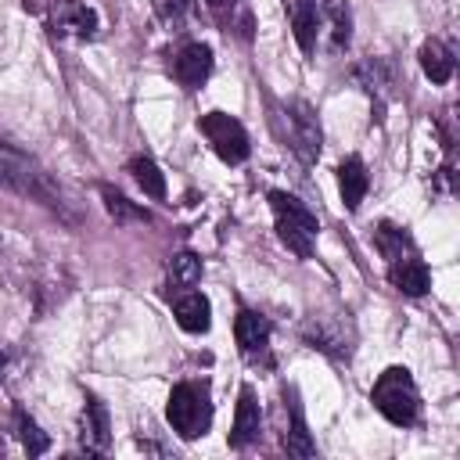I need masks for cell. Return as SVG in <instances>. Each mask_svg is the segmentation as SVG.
Returning a JSON list of instances; mask_svg holds the SVG:
<instances>
[{
    "label": "cell",
    "instance_id": "8992f818",
    "mask_svg": "<svg viewBox=\"0 0 460 460\" xmlns=\"http://www.w3.org/2000/svg\"><path fill=\"white\" fill-rule=\"evenodd\" d=\"M172 75L183 90H201L212 75V47L208 43H183L172 58Z\"/></svg>",
    "mask_w": 460,
    "mask_h": 460
},
{
    "label": "cell",
    "instance_id": "7402d4cb",
    "mask_svg": "<svg viewBox=\"0 0 460 460\" xmlns=\"http://www.w3.org/2000/svg\"><path fill=\"white\" fill-rule=\"evenodd\" d=\"M201 280V259L194 252H176L169 259V288L172 291H187Z\"/></svg>",
    "mask_w": 460,
    "mask_h": 460
},
{
    "label": "cell",
    "instance_id": "6da1fadb",
    "mask_svg": "<svg viewBox=\"0 0 460 460\" xmlns=\"http://www.w3.org/2000/svg\"><path fill=\"white\" fill-rule=\"evenodd\" d=\"M370 402L377 406V413H381L385 420H392V424H399V428H410V424H417V417H420V392H417V385H413V377H410L406 367H388V370L374 381Z\"/></svg>",
    "mask_w": 460,
    "mask_h": 460
},
{
    "label": "cell",
    "instance_id": "44dd1931",
    "mask_svg": "<svg viewBox=\"0 0 460 460\" xmlns=\"http://www.w3.org/2000/svg\"><path fill=\"white\" fill-rule=\"evenodd\" d=\"M126 169L133 172V180L140 183V190H144L147 198H155V201H162V198H165V176H162V169H158L147 155L129 158V165H126Z\"/></svg>",
    "mask_w": 460,
    "mask_h": 460
},
{
    "label": "cell",
    "instance_id": "277c9868",
    "mask_svg": "<svg viewBox=\"0 0 460 460\" xmlns=\"http://www.w3.org/2000/svg\"><path fill=\"white\" fill-rule=\"evenodd\" d=\"M198 129L205 133V140L212 144V151L226 162V165H241L248 155H252V140H248V129L226 115V111H205L198 119Z\"/></svg>",
    "mask_w": 460,
    "mask_h": 460
},
{
    "label": "cell",
    "instance_id": "7c38bea8",
    "mask_svg": "<svg viewBox=\"0 0 460 460\" xmlns=\"http://www.w3.org/2000/svg\"><path fill=\"white\" fill-rule=\"evenodd\" d=\"M172 316H176V323L187 331V334H205L208 327H212V305H208V298L201 295V291H176V298H172Z\"/></svg>",
    "mask_w": 460,
    "mask_h": 460
},
{
    "label": "cell",
    "instance_id": "ffe728a7",
    "mask_svg": "<svg viewBox=\"0 0 460 460\" xmlns=\"http://www.w3.org/2000/svg\"><path fill=\"white\" fill-rule=\"evenodd\" d=\"M97 190H101V201H104V208H108V216H111L115 223H151V212L140 208V205H133V201H129L126 194H119L115 187L101 183Z\"/></svg>",
    "mask_w": 460,
    "mask_h": 460
},
{
    "label": "cell",
    "instance_id": "9a60e30c",
    "mask_svg": "<svg viewBox=\"0 0 460 460\" xmlns=\"http://www.w3.org/2000/svg\"><path fill=\"white\" fill-rule=\"evenodd\" d=\"M352 75H356V83H359L367 93H374L381 104H385V97L392 93V83H395V68H392L388 58H367V61H359V65L352 68Z\"/></svg>",
    "mask_w": 460,
    "mask_h": 460
},
{
    "label": "cell",
    "instance_id": "ac0fdd59",
    "mask_svg": "<svg viewBox=\"0 0 460 460\" xmlns=\"http://www.w3.org/2000/svg\"><path fill=\"white\" fill-rule=\"evenodd\" d=\"M288 413H291V428L284 435V449L291 456H316V446L309 438V428H305V417H302V406H298L295 388H288Z\"/></svg>",
    "mask_w": 460,
    "mask_h": 460
},
{
    "label": "cell",
    "instance_id": "ba28073f",
    "mask_svg": "<svg viewBox=\"0 0 460 460\" xmlns=\"http://www.w3.org/2000/svg\"><path fill=\"white\" fill-rule=\"evenodd\" d=\"M79 446L83 453H108L111 446V420H108V406L97 399V395H86V406H83V417H79Z\"/></svg>",
    "mask_w": 460,
    "mask_h": 460
},
{
    "label": "cell",
    "instance_id": "8fae6325",
    "mask_svg": "<svg viewBox=\"0 0 460 460\" xmlns=\"http://www.w3.org/2000/svg\"><path fill=\"white\" fill-rule=\"evenodd\" d=\"M302 334H305V341L313 349H320V352H327L334 359L349 356V334H345V323L341 320L334 323L331 316H309L305 327H302Z\"/></svg>",
    "mask_w": 460,
    "mask_h": 460
},
{
    "label": "cell",
    "instance_id": "9c48e42d",
    "mask_svg": "<svg viewBox=\"0 0 460 460\" xmlns=\"http://www.w3.org/2000/svg\"><path fill=\"white\" fill-rule=\"evenodd\" d=\"M262 435V410L255 399L252 385H241L237 392V413H234V431H230V446L234 449H248L252 442H259Z\"/></svg>",
    "mask_w": 460,
    "mask_h": 460
},
{
    "label": "cell",
    "instance_id": "7a4b0ae2",
    "mask_svg": "<svg viewBox=\"0 0 460 460\" xmlns=\"http://www.w3.org/2000/svg\"><path fill=\"white\" fill-rule=\"evenodd\" d=\"M270 208H273V226H277V237L284 241V248L295 252L298 259H309L316 234H320L316 216L288 190H270Z\"/></svg>",
    "mask_w": 460,
    "mask_h": 460
},
{
    "label": "cell",
    "instance_id": "d4e9b609",
    "mask_svg": "<svg viewBox=\"0 0 460 460\" xmlns=\"http://www.w3.org/2000/svg\"><path fill=\"white\" fill-rule=\"evenodd\" d=\"M187 7H190V0H155V14H158L165 25H172V29L187 18Z\"/></svg>",
    "mask_w": 460,
    "mask_h": 460
},
{
    "label": "cell",
    "instance_id": "30bf717a",
    "mask_svg": "<svg viewBox=\"0 0 460 460\" xmlns=\"http://www.w3.org/2000/svg\"><path fill=\"white\" fill-rule=\"evenodd\" d=\"M291 140H295V151L302 155V162H316L320 158V122H316V111L305 104V101H295L291 104Z\"/></svg>",
    "mask_w": 460,
    "mask_h": 460
},
{
    "label": "cell",
    "instance_id": "5b68a950",
    "mask_svg": "<svg viewBox=\"0 0 460 460\" xmlns=\"http://www.w3.org/2000/svg\"><path fill=\"white\" fill-rule=\"evenodd\" d=\"M50 29L54 36L90 40L97 32V11L79 0H50Z\"/></svg>",
    "mask_w": 460,
    "mask_h": 460
},
{
    "label": "cell",
    "instance_id": "52a82bcc",
    "mask_svg": "<svg viewBox=\"0 0 460 460\" xmlns=\"http://www.w3.org/2000/svg\"><path fill=\"white\" fill-rule=\"evenodd\" d=\"M234 334H237V349L248 363H259L270 356V320L255 309H241L234 320Z\"/></svg>",
    "mask_w": 460,
    "mask_h": 460
},
{
    "label": "cell",
    "instance_id": "484cf974",
    "mask_svg": "<svg viewBox=\"0 0 460 460\" xmlns=\"http://www.w3.org/2000/svg\"><path fill=\"white\" fill-rule=\"evenodd\" d=\"M205 4H208V7H216V11H219V7H226V0H205Z\"/></svg>",
    "mask_w": 460,
    "mask_h": 460
},
{
    "label": "cell",
    "instance_id": "3957f363",
    "mask_svg": "<svg viewBox=\"0 0 460 460\" xmlns=\"http://www.w3.org/2000/svg\"><path fill=\"white\" fill-rule=\"evenodd\" d=\"M165 417L180 438H201L212 424V395L208 381H180L169 392Z\"/></svg>",
    "mask_w": 460,
    "mask_h": 460
},
{
    "label": "cell",
    "instance_id": "cb8c5ba5",
    "mask_svg": "<svg viewBox=\"0 0 460 460\" xmlns=\"http://www.w3.org/2000/svg\"><path fill=\"white\" fill-rule=\"evenodd\" d=\"M14 428H18V438H22V446H25V453H29V456H40V453H47V449H50L47 431H40V424H36L22 406L14 410Z\"/></svg>",
    "mask_w": 460,
    "mask_h": 460
},
{
    "label": "cell",
    "instance_id": "2e32d148",
    "mask_svg": "<svg viewBox=\"0 0 460 460\" xmlns=\"http://www.w3.org/2000/svg\"><path fill=\"white\" fill-rule=\"evenodd\" d=\"M291 29H295L302 54H313L316 40H320V0H295L291 4Z\"/></svg>",
    "mask_w": 460,
    "mask_h": 460
},
{
    "label": "cell",
    "instance_id": "d6986e66",
    "mask_svg": "<svg viewBox=\"0 0 460 460\" xmlns=\"http://www.w3.org/2000/svg\"><path fill=\"white\" fill-rule=\"evenodd\" d=\"M420 68L431 83H449L453 79V50L442 40H428L420 47Z\"/></svg>",
    "mask_w": 460,
    "mask_h": 460
},
{
    "label": "cell",
    "instance_id": "e0dca14e",
    "mask_svg": "<svg viewBox=\"0 0 460 460\" xmlns=\"http://www.w3.org/2000/svg\"><path fill=\"white\" fill-rule=\"evenodd\" d=\"M374 244H377V252L385 255V262L417 255L413 237L406 234V226H395V223H377V230H374Z\"/></svg>",
    "mask_w": 460,
    "mask_h": 460
},
{
    "label": "cell",
    "instance_id": "4fadbf2b",
    "mask_svg": "<svg viewBox=\"0 0 460 460\" xmlns=\"http://www.w3.org/2000/svg\"><path fill=\"white\" fill-rule=\"evenodd\" d=\"M388 280L399 295H410V298H420L431 288V273L420 262V255H406V259L388 262Z\"/></svg>",
    "mask_w": 460,
    "mask_h": 460
},
{
    "label": "cell",
    "instance_id": "4316f807",
    "mask_svg": "<svg viewBox=\"0 0 460 460\" xmlns=\"http://www.w3.org/2000/svg\"><path fill=\"white\" fill-rule=\"evenodd\" d=\"M0 370H4V349H0Z\"/></svg>",
    "mask_w": 460,
    "mask_h": 460
},
{
    "label": "cell",
    "instance_id": "603a6c76",
    "mask_svg": "<svg viewBox=\"0 0 460 460\" xmlns=\"http://www.w3.org/2000/svg\"><path fill=\"white\" fill-rule=\"evenodd\" d=\"M323 14H327V25H331V47L341 50L352 36V14H349V4L345 0H323Z\"/></svg>",
    "mask_w": 460,
    "mask_h": 460
},
{
    "label": "cell",
    "instance_id": "5bb4252c",
    "mask_svg": "<svg viewBox=\"0 0 460 460\" xmlns=\"http://www.w3.org/2000/svg\"><path fill=\"white\" fill-rule=\"evenodd\" d=\"M367 187H370V176H367V165L359 155H349L341 165H338V190H341V201L349 212H356L367 198Z\"/></svg>",
    "mask_w": 460,
    "mask_h": 460
}]
</instances>
